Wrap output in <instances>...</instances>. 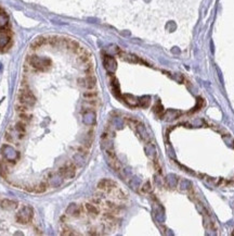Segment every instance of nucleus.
<instances>
[{"mask_svg": "<svg viewBox=\"0 0 234 236\" xmlns=\"http://www.w3.org/2000/svg\"><path fill=\"white\" fill-rule=\"evenodd\" d=\"M34 217V209L30 206H24L19 210L15 215V220L19 224H28Z\"/></svg>", "mask_w": 234, "mask_h": 236, "instance_id": "obj_1", "label": "nucleus"}, {"mask_svg": "<svg viewBox=\"0 0 234 236\" xmlns=\"http://www.w3.org/2000/svg\"><path fill=\"white\" fill-rule=\"evenodd\" d=\"M28 62L33 68L38 71H47L51 65V60L48 58H40L38 56H30Z\"/></svg>", "mask_w": 234, "mask_h": 236, "instance_id": "obj_2", "label": "nucleus"}, {"mask_svg": "<svg viewBox=\"0 0 234 236\" xmlns=\"http://www.w3.org/2000/svg\"><path fill=\"white\" fill-rule=\"evenodd\" d=\"M58 173L61 175L63 179H70L75 176L76 174V166L73 161H68L59 169Z\"/></svg>", "mask_w": 234, "mask_h": 236, "instance_id": "obj_3", "label": "nucleus"}, {"mask_svg": "<svg viewBox=\"0 0 234 236\" xmlns=\"http://www.w3.org/2000/svg\"><path fill=\"white\" fill-rule=\"evenodd\" d=\"M19 100H20V103H22V105L28 107V108L33 107L36 103L35 96L33 95L32 92H30L28 89H22L21 92H20Z\"/></svg>", "mask_w": 234, "mask_h": 236, "instance_id": "obj_4", "label": "nucleus"}, {"mask_svg": "<svg viewBox=\"0 0 234 236\" xmlns=\"http://www.w3.org/2000/svg\"><path fill=\"white\" fill-rule=\"evenodd\" d=\"M105 155L108 157V162L110 164V166L113 169L114 171L119 172L121 170V164L119 162V160L116 157L115 152H114L113 148H110V149H105Z\"/></svg>", "mask_w": 234, "mask_h": 236, "instance_id": "obj_5", "label": "nucleus"}, {"mask_svg": "<svg viewBox=\"0 0 234 236\" xmlns=\"http://www.w3.org/2000/svg\"><path fill=\"white\" fill-rule=\"evenodd\" d=\"M1 155L3 156L5 160L8 162H15L16 158H17V151L14 149L13 147H11L10 145H3L1 147Z\"/></svg>", "mask_w": 234, "mask_h": 236, "instance_id": "obj_6", "label": "nucleus"}, {"mask_svg": "<svg viewBox=\"0 0 234 236\" xmlns=\"http://www.w3.org/2000/svg\"><path fill=\"white\" fill-rule=\"evenodd\" d=\"M97 187L99 190L104 192V193H112V192L117 187V185H116V183L114 182L113 179H102L99 183H98Z\"/></svg>", "mask_w": 234, "mask_h": 236, "instance_id": "obj_7", "label": "nucleus"}, {"mask_svg": "<svg viewBox=\"0 0 234 236\" xmlns=\"http://www.w3.org/2000/svg\"><path fill=\"white\" fill-rule=\"evenodd\" d=\"M78 84L87 88V89H93L97 85V79L93 76V74H91V75H87L85 79H78Z\"/></svg>", "mask_w": 234, "mask_h": 236, "instance_id": "obj_8", "label": "nucleus"}, {"mask_svg": "<svg viewBox=\"0 0 234 236\" xmlns=\"http://www.w3.org/2000/svg\"><path fill=\"white\" fill-rule=\"evenodd\" d=\"M66 213L73 215V217H75V218H79L83 215V208L81 206H78V205H76V204H70V207L66 209Z\"/></svg>", "mask_w": 234, "mask_h": 236, "instance_id": "obj_9", "label": "nucleus"}, {"mask_svg": "<svg viewBox=\"0 0 234 236\" xmlns=\"http://www.w3.org/2000/svg\"><path fill=\"white\" fill-rule=\"evenodd\" d=\"M83 120L85 124L93 125L95 123V112L93 111V109H86Z\"/></svg>", "mask_w": 234, "mask_h": 236, "instance_id": "obj_10", "label": "nucleus"}, {"mask_svg": "<svg viewBox=\"0 0 234 236\" xmlns=\"http://www.w3.org/2000/svg\"><path fill=\"white\" fill-rule=\"evenodd\" d=\"M104 66L105 69L110 72V73H113L114 71L117 68V63H116L115 59L111 56H105L104 57Z\"/></svg>", "mask_w": 234, "mask_h": 236, "instance_id": "obj_11", "label": "nucleus"}, {"mask_svg": "<svg viewBox=\"0 0 234 236\" xmlns=\"http://www.w3.org/2000/svg\"><path fill=\"white\" fill-rule=\"evenodd\" d=\"M10 39H11V36L7 31L5 30L0 31V49L7 47V45L10 43Z\"/></svg>", "mask_w": 234, "mask_h": 236, "instance_id": "obj_12", "label": "nucleus"}, {"mask_svg": "<svg viewBox=\"0 0 234 236\" xmlns=\"http://www.w3.org/2000/svg\"><path fill=\"white\" fill-rule=\"evenodd\" d=\"M123 100L130 107H137L139 106V99L137 97L132 95H129V94H126V95L123 96Z\"/></svg>", "mask_w": 234, "mask_h": 236, "instance_id": "obj_13", "label": "nucleus"}, {"mask_svg": "<svg viewBox=\"0 0 234 236\" xmlns=\"http://www.w3.org/2000/svg\"><path fill=\"white\" fill-rule=\"evenodd\" d=\"M1 208L5 210H14L17 208V202L13 200H10V199H3L0 204Z\"/></svg>", "mask_w": 234, "mask_h": 236, "instance_id": "obj_14", "label": "nucleus"}, {"mask_svg": "<svg viewBox=\"0 0 234 236\" xmlns=\"http://www.w3.org/2000/svg\"><path fill=\"white\" fill-rule=\"evenodd\" d=\"M85 209H86V211L88 212L89 215H93V217H97L100 213L99 208H98L95 204H86L85 205Z\"/></svg>", "mask_w": 234, "mask_h": 236, "instance_id": "obj_15", "label": "nucleus"}, {"mask_svg": "<svg viewBox=\"0 0 234 236\" xmlns=\"http://www.w3.org/2000/svg\"><path fill=\"white\" fill-rule=\"evenodd\" d=\"M48 188V185L46 183H39V184L35 185V186H33V189L30 192H35L37 194H41V193H45Z\"/></svg>", "mask_w": 234, "mask_h": 236, "instance_id": "obj_16", "label": "nucleus"}, {"mask_svg": "<svg viewBox=\"0 0 234 236\" xmlns=\"http://www.w3.org/2000/svg\"><path fill=\"white\" fill-rule=\"evenodd\" d=\"M150 102H151V98L148 96H142L141 98H139V106L141 108H148L150 106Z\"/></svg>", "mask_w": 234, "mask_h": 236, "instance_id": "obj_17", "label": "nucleus"}, {"mask_svg": "<svg viewBox=\"0 0 234 236\" xmlns=\"http://www.w3.org/2000/svg\"><path fill=\"white\" fill-rule=\"evenodd\" d=\"M83 98L87 99V100H91V99H95L98 96V92L93 89H88L87 92H83Z\"/></svg>", "mask_w": 234, "mask_h": 236, "instance_id": "obj_18", "label": "nucleus"}, {"mask_svg": "<svg viewBox=\"0 0 234 236\" xmlns=\"http://www.w3.org/2000/svg\"><path fill=\"white\" fill-rule=\"evenodd\" d=\"M8 15L5 14V11L2 10H0V28H3V27L7 26V24H8Z\"/></svg>", "mask_w": 234, "mask_h": 236, "instance_id": "obj_19", "label": "nucleus"}, {"mask_svg": "<svg viewBox=\"0 0 234 236\" xmlns=\"http://www.w3.org/2000/svg\"><path fill=\"white\" fill-rule=\"evenodd\" d=\"M47 39L45 37H38V38H36L35 40H34V43L32 44V48H34V49H36V48H38V47H40V46H42V45H45V44L47 43Z\"/></svg>", "mask_w": 234, "mask_h": 236, "instance_id": "obj_20", "label": "nucleus"}, {"mask_svg": "<svg viewBox=\"0 0 234 236\" xmlns=\"http://www.w3.org/2000/svg\"><path fill=\"white\" fill-rule=\"evenodd\" d=\"M8 166L3 162L2 160H0V176H2L3 179L8 177Z\"/></svg>", "mask_w": 234, "mask_h": 236, "instance_id": "obj_21", "label": "nucleus"}, {"mask_svg": "<svg viewBox=\"0 0 234 236\" xmlns=\"http://www.w3.org/2000/svg\"><path fill=\"white\" fill-rule=\"evenodd\" d=\"M111 85H112V90H113V92L115 94L116 96H118L120 95V90H119V85H118V82H117V79L114 77L112 81H111Z\"/></svg>", "mask_w": 234, "mask_h": 236, "instance_id": "obj_22", "label": "nucleus"}, {"mask_svg": "<svg viewBox=\"0 0 234 236\" xmlns=\"http://www.w3.org/2000/svg\"><path fill=\"white\" fill-rule=\"evenodd\" d=\"M154 112H155L156 114H158V115H161V114H163V112H164V108H163V106H161V102H157L155 105V107H154Z\"/></svg>", "mask_w": 234, "mask_h": 236, "instance_id": "obj_23", "label": "nucleus"}, {"mask_svg": "<svg viewBox=\"0 0 234 236\" xmlns=\"http://www.w3.org/2000/svg\"><path fill=\"white\" fill-rule=\"evenodd\" d=\"M152 190V186H151V183L150 182H146L145 184L142 186V192L143 193H150Z\"/></svg>", "mask_w": 234, "mask_h": 236, "instance_id": "obj_24", "label": "nucleus"}, {"mask_svg": "<svg viewBox=\"0 0 234 236\" xmlns=\"http://www.w3.org/2000/svg\"><path fill=\"white\" fill-rule=\"evenodd\" d=\"M62 235H77V233H75V232H70V230H66L65 228L64 232H62Z\"/></svg>", "mask_w": 234, "mask_h": 236, "instance_id": "obj_25", "label": "nucleus"}]
</instances>
